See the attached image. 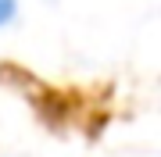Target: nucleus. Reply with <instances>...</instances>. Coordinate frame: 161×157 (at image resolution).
<instances>
[{
    "mask_svg": "<svg viewBox=\"0 0 161 157\" xmlns=\"http://www.w3.org/2000/svg\"><path fill=\"white\" fill-rule=\"evenodd\" d=\"M14 14H18V0H0V29L14 22Z\"/></svg>",
    "mask_w": 161,
    "mask_h": 157,
    "instance_id": "obj_1",
    "label": "nucleus"
}]
</instances>
